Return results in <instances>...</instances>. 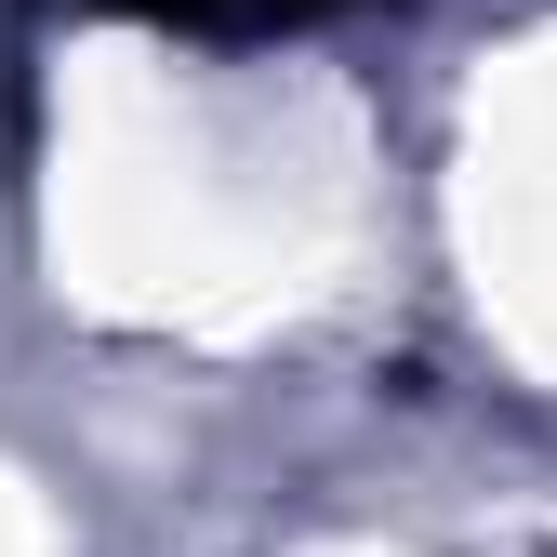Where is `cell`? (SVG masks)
Masks as SVG:
<instances>
[{
	"label": "cell",
	"instance_id": "cell-1",
	"mask_svg": "<svg viewBox=\"0 0 557 557\" xmlns=\"http://www.w3.org/2000/svg\"><path fill=\"white\" fill-rule=\"evenodd\" d=\"M147 27H186V40H278V27H319V14H359V0H120Z\"/></svg>",
	"mask_w": 557,
	"mask_h": 557
}]
</instances>
